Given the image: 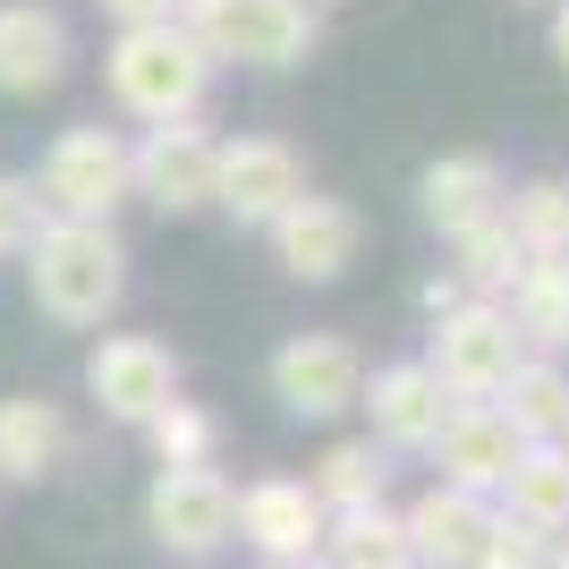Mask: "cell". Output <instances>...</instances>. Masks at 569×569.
Here are the masks:
<instances>
[{
    "instance_id": "cell-1",
    "label": "cell",
    "mask_w": 569,
    "mask_h": 569,
    "mask_svg": "<svg viewBox=\"0 0 569 569\" xmlns=\"http://www.w3.org/2000/svg\"><path fill=\"white\" fill-rule=\"evenodd\" d=\"M26 298L60 332H102L128 298V247L111 221H51L26 247Z\"/></svg>"
},
{
    "instance_id": "cell-2",
    "label": "cell",
    "mask_w": 569,
    "mask_h": 569,
    "mask_svg": "<svg viewBox=\"0 0 569 569\" xmlns=\"http://www.w3.org/2000/svg\"><path fill=\"white\" fill-rule=\"evenodd\" d=\"M170 26L213 69H307L323 51V9L315 0H179Z\"/></svg>"
},
{
    "instance_id": "cell-3",
    "label": "cell",
    "mask_w": 569,
    "mask_h": 569,
    "mask_svg": "<svg viewBox=\"0 0 569 569\" xmlns=\"http://www.w3.org/2000/svg\"><path fill=\"white\" fill-rule=\"evenodd\" d=\"M102 86L128 119L144 128H170V119H196L213 94V60L179 34V26H119L111 51H102Z\"/></svg>"
},
{
    "instance_id": "cell-4",
    "label": "cell",
    "mask_w": 569,
    "mask_h": 569,
    "mask_svg": "<svg viewBox=\"0 0 569 569\" xmlns=\"http://www.w3.org/2000/svg\"><path fill=\"white\" fill-rule=\"evenodd\" d=\"M34 196H43L51 221H111L128 204V137L102 128V119H77L43 144V170H34Z\"/></svg>"
},
{
    "instance_id": "cell-5",
    "label": "cell",
    "mask_w": 569,
    "mask_h": 569,
    "mask_svg": "<svg viewBox=\"0 0 569 569\" xmlns=\"http://www.w3.org/2000/svg\"><path fill=\"white\" fill-rule=\"evenodd\" d=\"M527 340L510 332V315L485 307V298H468V307H451L442 323H426V375L451 391V400H493L501 382L519 375Z\"/></svg>"
},
{
    "instance_id": "cell-6",
    "label": "cell",
    "mask_w": 569,
    "mask_h": 569,
    "mask_svg": "<svg viewBox=\"0 0 569 569\" xmlns=\"http://www.w3.org/2000/svg\"><path fill=\"white\" fill-rule=\"evenodd\" d=\"M213 128L204 119H170L128 144V204H153L162 221L213 213Z\"/></svg>"
},
{
    "instance_id": "cell-7",
    "label": "cell",
    "mask_w": 569,
    "mask_h": 569,
    "mask_svg": "<svg viewBox=\"0 0 569 569\" xmlns=\"http://www.w3.org/2000/svg\"><path fill=\"white\" fill-rule=\"evenodd\" d=\"M307 196V153L289 137H221L213 144V213L238 230H272Z\"/></svg>"
},
{
    "instance_id": "cell-8",
    "label": "cell",
    "mask_w": 569,
    "mask_h": 569,
    "mask_svg": "<svg viewBox=\"0 0 569 569\" xmlns=\"http://www.w3.org/2000/svg\"><path fill=\"white\" fill-rule=\"evenodd\" d=\"M86 391H94V408H102V417H119V426H153V417L188 391V375H179L170 340H153V332H102L94 357H86Z\"/></svg>"
},
{
    "instance_id": "cell-9",
    "label": "cell",
    "mask_w": 569,
    "mask_h": 569,
    "mask_svg": "<svg viewBox=\"0 0 569 569\" xmlns=\"http://www.w3.org/2000/svg\"><path fill=\"white\" fill-rule=\"evenodd\" d=\"M357 391H366V357L349 332H289L272 349V400L298 417V426H332L349 417Z\"/></svg>"
},
{
    "instance_id": "cell-10",
    "label": "cell",
    "mask_w": 569,
    "mask_h": 569,
    "mask_svg": "<svg viewBox=\"0 0 569 569\" xmlns=\"http://www.w3.org/2000/svg\"><path fill=\"white\" fill-rule=\"evenodd\" d=\"M263 238H272V263H281L289 281L332 289L340 272L366 256V213H357V204H340V196H315V188H307Z\"/></svg>"
},
{
    "instance_id": "cell-11",
    "label": "cell",
    "mask_w": 569,
    "mask_h": 569,
    "mask_svg": "<svg viewBox=\"0 0 569 569\" xmlns=\"http://www.w3.org/2000/svg\"><path fill=\"white\" fill-rule=\"evenodd\" d=\"M230 519H238V493L221 468H162L153 476V493H144V527H153V545L162 552H204L230 545Z\"/></svg>"
},
{
    "instance_id": "cell-12",
    "label": "cell",
    "mask_w": 569,
    "mask_h": 569,
    "mask_svg": "<svg viewBox=\"0 0 569 569\" xmlns=\"http://www.w3.org/2000/svg\"><path fill=\"white\" fill-rule=\"evenodd\" d=\"M238 536L263 552L272 569H307L315 552H323V527H332V510L307 493V476H256L247 493H238Z\"/></svg>"
},
{
    "instance_id": "cell-13",
    "label": "cell",
    "mask_w": 569,
    "mask_h": 569,
    "mask_svg": "<svg viewBox=\"0 0 569 569\" xmlns=\"http://www.w3.org/2000/svg\"><path fill=\"white\" fill-rule=\"evenodd\" d=\"M357 408L375 417V442H382V451H433V433L451 426L459 400L426 375V357H400V366H375V375H366Z\"/></svg>"
},
{
    "instance_id": "cell-14",
    "label": "cell",
    "mask_w": 569,
    "mask_h": 569,
    "mask_svg": "<svg viewBox=\"0 0 569 569\" xmlns=\"http://www.w3.org/2000/svg\"><path fill=\"white\" fill-rule=\"evenodd\" d=\"M77 43H69V18L43 9V0H0V94L9 102H34L69 77Z\"/></svg>"
},
{
    "instance_id": "cell-15",
    "label": "cell",
    "mask_w": 569,
    "mask_h": 569,
    "mask_svg": "<svg viewBox=\"0 0 569 569\" xmlns=\"http://www.w3.org/2000/svg\"><path fill=\"white\" fill-rule=\"evenodd\" d=\"M519 451H527V442L501 426L485 400H459L451 426L433 433V468H442V485H451V493H476V501L501 493V476L519 468Z\"/></svg>"
},
{
    "instance_id": "cell-16",
    "label": "cell",
    "mask_w": 569,
    "mask_h": 569,
    "mask_svg": "<svg viewBox=\"0 0 569 569\" xmlns=\"http://www.w3.org/2000/svg\"><path fill=\"white\" fill-rule=\"evenodd\" d=\"M501 196H510V179H501V162H493V153H476V144L433 153V162L417 170V213H426L442 238L476 230V221H493Z\"/></svg>"
},
{
    "instance_id": "cell-17",
    "label": "cell",
    "mask_w": 569,
    "mask_h": 569,
    "mask_svg": "<svg viewBox=\"0 0 569 569\" xmlns=\"http://www.w3.org/2000/svg\"><path fill=\"white\" fill-rule=\"evenodd\" d=\"M493 527V501L451 493V485H426V493L400 510V536H408V569H476V545Z\"/></svg>"
},
{
    "instance_id": "cell-18",
    "label": "cell",
    "mask_w": 569,
    "mask_h": 569,
    "mask_svg": "<svg viewBox=\"0 0 569 569\" xmlns=\"http://www.w3.org/2000/svg\"><path fill=\"white\" fill-rule=\"evenodd\" d=\"M60 451H69V417H60V400H43V391H9V400H0V476H9V485H43V476L60 468Z\"/></svg>"
},
{
    "instance_id": "cell-19",
    "label": "cell",
    "mask_w": 569,
    "mask_h": 569,
    "mask_svg": "<svg viewBox=\"0 0 569 569\" xmlns=\"http://www.w3.org/2000/svg\"><path fill=\"white\" fill-rule=\"evenodd\" d=\"M493 501H501V519L536 527V536H561V527H569V451H561V442H527Z\"/></svg>"
},
{
    "instance_id": "cell-20",
    "label": "cell",
    "mask_w": 569,
    "mask_h": 569,
    "mask_svg": "<svg viewBox=\"0 0 569 569\" xmlns=\"http://www.w3.org/2000/svg\"><path fill=\"white\" fill-rule=\"evenodd\" d=\"M561 400H569V366L561 357H519V375L501 382L485 408H493L519 442H552V433H561Z\"/></svg>"
},
{
    "instance_id": "cell-21",
    "label": "cell",
    "mask_w": 569,
    "mask_h": 569,
    "mask_svg": "<svg viewBox=\"0 0 569 569\" xmlns=\"http://www.w3.org/2000/svg\"><path fill=\"white\" fill-rule=\"evenodd\" d=\"M307 493L323 501V510H375V501L391 493V451H382L375 433H349V442H332V451L315 459Z\"/></svg>"
},
{
    "instance_id": "cell-22",
    "label": "cell",
    "mask_w": 569,
    "mask_h": 569,
    "mask_svg": "<svg viewBox=\"0 0 569 569\" xmlns=\"http://www.w3.org/2000/svg\"><path fill=\"white\" fill-rule=\"evenodd\" d=\"M501 315H510V332L527 340V357H561L569 349V256L561 263H527Z\"/></svg>"
},
{
    "instance_id": "cell-23",
    "label": "cell",
    "mask_w": 569,
    "mask_h": 569,
    "mask_svg": "<svg viewBox=\"0 0 569 569\" xmlns=\"http://www.w3.org/2000/svg\"><path fill=\"white\" fill-rule=\"evenodd\" d=\"M468 298H485V307H510V289H519V272H527V256H519V238L501 230V213L493 221H476V230H459L451 238V263H442Z\"/></svg>"
},
{
    "instance_id": "cell-24",
    "label": "cell",
    "mask_w": 569,
    "mask_h": 569,
    "mask_svg": "<svg viewBox=\"0 0 569 569\" xmlns=\"http://www.w3.org/2000/svg\"><path fill=\"white\" fill-rule=\"evenodd\" d=\"M501 230L519 238L527 263H561L569 256V179H527L501 196Z\"/></svg>"
},
{
    "instance_id": "cell-25",
    "label": "cell",
    "mask_w": 569,
    "mask_h": 569,
    "mask_svg": "<svg viewBox=\"0 0 569 569\" xmlns=\"http://www.w3.org/2000/svg\"><path fill=\"white\" fill-rule=\"evenodd\" d=\"M323 561L332 569H408V536H400V510H332L323 527Z\"/></svg>"
},
{
    "instance_id": "cell-26",
    "label": "cell",
    "mask_w": 569,
    "mask_h": 569,
    "mask_svg": "<svg viewBox=\"0 0 569 569\" xmlns=\"http://www.w3.org/2000/svg\"><path fill=\"white\" fill-rule=\"evenodd\" d=\"M144 433H153V459H162V468H213V451H221V417L204 400H188V391H179Z\"/></svg>"
},
{
    "instance_id": "cell-27",
    "label": "cell",
    "mask_w": 569,
    "mask_h": 569,
    "mask_svg": "<svg viewBox=\"0 0 569 569\" xmlns=\"http://www.w3.org/2000/svg\"><path fill=\"white\" fill-rule=\"evenodd\" d=\"M43 230H51V213H43V196H34V179L0 170V256H26Z\"/></svg>"
},
{
    "instance_id": "cell-28",
    "label": "cell",
    "mask_w": 569,
    "mask_h": 569,
    "mask_svg": "<svg viewBox=\"0 0 569 569\" xmlns=\"http://www.w3.org/2000/svg\"><path fill=\"white\" fill-rule=\"evenodd\" d=\"M545 561H552V536H536V527H519V519L493 510L485 545H476V569H545Z\"/></svg>"
},
{
    "instance_id": "cell-29",
    "label": "cell",
    "mask_w": 569,
    "mask_h": 569,
    "mask_svg": "<svg viewBox=\"0 0 569 569\" xmlns=\"http://www.w3.org/2000/svg\"><path fill=\"white\" fill-rule=\"evenodd\" d=\"M451 307H468V289H459L451 272H426V281H417V315H426V323H442Z\"/></svg>"
},
{
    "instance_id": "cell-30",
    "label": "cell",
    "mask_w": 569,
    "mask_h": 569,
    "mask_svg": "<svg viewBox=\"0 0 569 569\" xmlns=\"http://www.w3.org/2000/svg\"><path fill=\"white\" fill-rule=\"evenodd\" d=\"M102 9H111L119 26H170L179 18V0H102Z\"/></svg>"
},
{
    "instance_id": "cell-31",
    "label": "cell",
    "mask_w": 569,
    "mask_h": 569,
    "mask_svg": "<svg viewBox=\"0 0 569 569\" xmlns=\"http://www.w3.org/2000/svg\"><path fill=\"white\" fill-rule=\"evenodd\" d=\"M545 43H552V60L569 69V0H552V26H545Z\"/></svg>"
},
{
    "instance_id": "cell-32",
    "label": "cell",
    "mask_w": 569,
    "mask_h": 569,
    "mask_svg": "<svg viewBox=\"0 0 569 569\" xmlns=\"http://www.w3.org/2000/svg\"><path fill=\"white\" fill-rule=\"evenodd\" d=\"M552 442H561V451H569V400H561V433H552Z\"/></svg>"
},
{
    "instance_id": "cell-33",
    "label": "cell",
    "mask_w": 569,
    "mask_h": 569,
    "mask_svg": "<svg viewBox=\"0 0 569 569\" xmlns=\"http://www.w3.org/2000/svg\"><path fill=\"white\" fill-rule=\"evenodd\" d=\"M527 9H552V0H527Z\"/></svg>"
},
{
    "instance_id": "cell-34",
    "label": "cell",
    "mask_w": 569,
    "mask_h": 569,
    "mask_svg": "<svg viewBox=\"0 0 569 569\" xmlns=\"http://www.w3.org/2000/svg\"><path fill=\"white\" fill-rule=\"evenodd\" d=\"M263 569H272V561H263Z\"/></svg>"
}]
</instances>
